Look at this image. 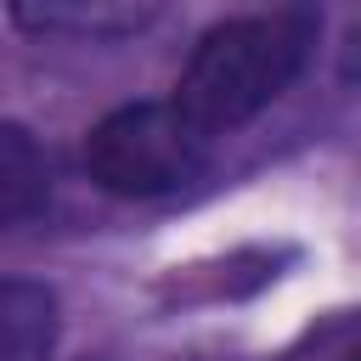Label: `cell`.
I'll list each match as a JSON object with an SVG mask.
<instances>
[{"mask_svg":"<svg viewBox=\"0 0 361 361\" xmlns=\"http://www.w3.org/2000/svg\"><path fill=\"white\" fill-rule=\"evenodd\" d=\"M158 11L152 6H118V0H62V6H17L11 23L34 28V34H73V39H124L141 34Z\"/></svg>","mask_w":361,"mask_h":361,"instance_id":"277c9868","label":"cell"},{"mask_svg":"<svg viewBox=\"0 0 361 361\" xmlns=\"http://www.w3.org/2000/svg\"><path fill=\"white\" fill-rule=\"evenodd\" d=\"M350 361H355V355H350Z\"/></svg>","mask_w":361,"mask_h":361,"instance_id":"8992f818","label":"cell"},{"mask_svg":"<svg viewBox=\"0 0 361 361\" xmlns=\"http://www.w3.org/2000/svg\"><path fill=\"white\" fill-rule=\"evenodd\" d=\"M209 147L175 102H130L85 135V169L113 197H164L203 175Z\"/></svg>","mask_w":361,"mask_h":361,"instance_id":"7a4b0ae2","label":"cell"},{"mask_svg":"<svg viewBox=\"0 0 361 361\" xmlns=\"http://www.w3.org/2000/svg\"><path fill=\"white\" fill-rule=\"evenodd\" d=\"M45 192H51V169H45L39 141L23 124L0 118V220L34 214L45 203Z\"/></svg>","mask_w":361,"mask_h":361,"instance_id":"5b68a950","label":"cell"},{"mask_svg":"<svg viewBox=\"0 0 361 361\" xmlns=\"http://www.w3.org/2000/svg\"><path fill=\"white\" fill-rule=\"evenodd\" d=\"M316 17L310 11H254L214 23L180 68L175 107L214 141L271 107L310 62Z\"/></svg>","mask_w":361,"mask_h":361,"instance_id":"6da1fadb","label":"cell"},{"mask_svg":"<svg viewBox=\"0 0 361 361\" xmlns=\"http://www.w3.org/2000/svg\"><path fill=\"white\" fill-rule=\"evenodd\" d=\"M56 350V299L39 282L0 276V361H51Z\"/></svg>","mask_w":361,"mask_h":361,"instance_id":"3957f363","label":"cell"}]
</instances>
